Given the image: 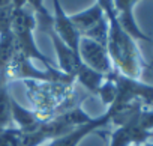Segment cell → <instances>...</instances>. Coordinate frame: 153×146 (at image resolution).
Segmentation results:
<instances>
[{"instance_id": "obj_1", "label": "cell", "mask_w": 153, "mask_h": 146, "mask_svg": "<svg viewBox=\"0 0 153 146\" xmlns=\"http://www.w3.org/2000/svg\"><path fill=\"white\" fill-rule=\"evenodd\" d=\"M101 5L105 8V11L110 17V23H111L110 42H108L110 53H111L116 65L125 74V77L137 80L141 76L140 53L137 50V45H135L134 39L120 26L117 15H116V9L113 6V0H101Z\"/></svg>"}, {"instance_id": "obj_2", "label": "cell", "mask_w": 153, "mask_h": 146, "mask_svg": "<svg viewBox=\"0 0 153 146\" xmlns=\"http://www.w3.org/2000/svg\"><path fill=\"white\" fill-rule=\"evenodd\" d=\"M135 2H138V0H114V9H116L117 20H119L120 26L125 29V32L132 39H143V41H147V42H152L153 44V39L149 38L147 35H144L138 29L137 23L134 21L132 6H134Z\"/></svg>"}, {"instance_id": "obj_3", "label": "cell", "mask_w": 153, "mask_h": 146, "mask_svg": "<svg viewBox=\"0 0 153 146\" xmlns=\"http://www.w3.org/2000/svg\"><path fill=\"white\" fill-rule=\"evenodd\" d=\"M152 66H153V60H152Z\"/></svg>"}]
</instances>
